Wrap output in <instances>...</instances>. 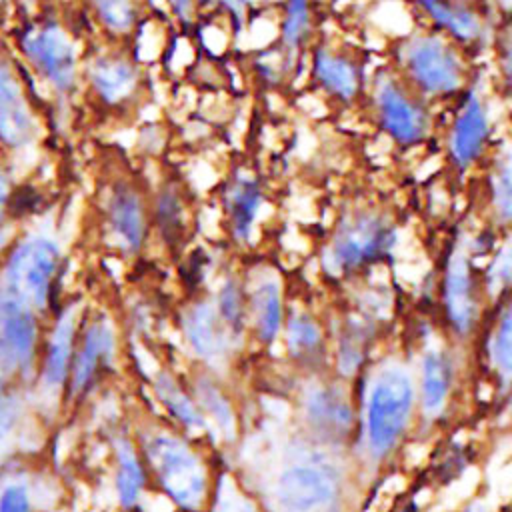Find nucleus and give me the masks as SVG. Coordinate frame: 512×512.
<instances>
[{"mask_svg": "<svg viewBox=\"0 0 512 512\" xmlns=\"http://www.w3.org/2000/svg\"><path fill=\"white\" fill-rule=\"evenodd\" d=\"M190 392L210 428H218V432L226 438H232L236 432V414L232 400L222 390V386L210 378L208 374H200L194 384H190Z\"/></svg>", "mask_w": 512, "mask_h": 512, "instance_id": "obj_29", "label": "nucleus"}, {"mask_svg": "<svg viewBox=\"0 0 512 512\" xmlns=\"http://www.w3.org/2000/svg\"><path fill=\"white\" fill-rule=\"evenodd\" d=\"M488 204L494 220L502 226L512 224V144L504 146L488 170Z\"/></svg>", "mask_w": 512, "mask_h": 512, "instance_id": "obj_31", "label": "nucleus"}, {"mask_svg": "<svg viewBox=\"0 0 512 512\" xmlns=\"http://www.w3.org/2000/svg\"><path fill=\"white\" fill-rule=\"evenodd\" d=\"M80 320H78V306L68 304L62 306L46 340L40 348L38 362H36V376L40 390L48 396H60L66 392L72 358L76 350Z\"/></svg>", "mask_w": 512, "mask_h": 512, "instance_id": "obj_16", "label": "nucleus"}, {"mask_svg": "<svg viewBox=\"0 0 512 512\" xmlns=\"http://www.w3.org/2000/svg\"><path fill=\"white\" fill-rule=\"evenodd\" d=\"M342 494L338 464L308 444L290 446L270 490L274 512H338Z\"/></svg>", "mask_w": 512, "mask_h": 512, "instance_id": "obj_4", "label": "nucleus"}, {"mask_svg": "<svg viewBox=\"0 0 512 512\" xmlns=\"http://www.w3.org/2000/svg\"><path fill=\"white\" fill-rule=\"evenodd\" d=\"M92 18L110 40H128L142 16V0H88Z\"/></svg>", "mask_w": 512, "mask_h": 512, "instance_id": "obj_30", "label": "nucleus"}, {"mask_svg": "<svg viewBox=\"0 0 512 512\" xmlns=\"http://www.w3.org/2000/svg\"><path fill=\"white\" fill-rule=\"evenodd\" d=\"M298 412L310 436L324 446H344L356 436V410L338 382L306 384L298 394Z\"/></svg>", "mask_w": 512, "mask_h": 512, "instance_id": "obj_11", "label": "nucleus"}, {"mask_svg": "<svg viewBox=\"0 0 512 512\" xmlns=\"http://www.w3.org/2000/svg\"><path fill=\"white\" fill-rule=\"evenodd\" d=\"M482 290L492 300H502L512 292V234L492 252L482 276Z\"/></svg>", "mask_w": 512, "mask_h": 512, "instance_id": "obj_35", "label": "nucleus"}, {"mask_svg": "<svg viewBox=\"0 0 512 512\" xmlns=\"http://www.w3.org/2000/svg\"><path fill=\"white\" fill-rule=\"evenodd\" d=\"M488 360L502 380L512 382V292L504 296L500 314L490 330Z\"/></svg>", "mask_w": 512, "mask_h": 512, "instance_id": "obj_33", "label": "nucleus"}, {"mask_svg": "<svg viewBox=\"0 0 512 512\" xmlns=\"http://www.w3.org/2000/svg\"><path fill=\"white\" fill-rule=\"evenodd\" d=\"M174 18L182 24H188L196 14V0H166Z\"/></svg>", "mask_w": 512, "mask_h": 512, "instance_id": "obj_42", "label": "nucleus"}, {"mask_svg": "<svg viewBox=\"0 0 512 512\" xmlns=\"http://www.w3.org/2000/svg\"><path fill=\"white\" fill-rule=\"evenodd\" d=\"M12 6V0H0V14Z\"/></svg>", "mask_w": 512, "mask_h": 512, "instance_id": "obj_47", "label": "nucleus"}, {"mask_svg": "<svg viewBox=\"0 0 512 512\" xmlns=\"http://www.w3.org/2000/svg\"><path fill=\"white\" fill-rule=\"evenodd\" d=\"M102 224L110 244L124 256H138L150 232L148 196L134 178H114L104 188Z\"/></svg>", "mask_w": 512, "mask_h": 512, "instance_id": "obj_10", "label": "nucleus"}, {"mask_svg": "<svg viewBox=\"0 0 512 512\" xmlns=\"http://www.w3.org/2000/svg\"><path fill=\"white\" fill-rule=\"evenodd\" d=\"M416 398L414 378L404 364L386 360L372 370L362 394L358 430L362 446L374 464L388 460L404 440Z\"/></svg>", "mask_w": 512, "mask_h": 512, "instance_id": "obj_1", "label": "nucleus"}, {"mask_svg": "<svg viewBox=\"0 0 512 512\" xmlns=\"http://www.w3.org/2000/svg\"><path fill=\"white\" fill-rule=\"evenodd\" d=\"M498 74L508 94H512V20L502 28L496 44Z\"/></svg>", "mask_w": 512, "mask_h": 512, "instance_id": "obj_39", "label": "nucleus"}, {"mask_svg": "<svg viewBox=\"0 0 512 512\" xmlns=\"http://www.w3.org/2000/svg\"><path fill=\"white\" fill-rule=\"evenodd\" d=\"M0 512H36L34 492L26 476L0 480Z\"/></svg>", "mask_w": 512, "mask_h": 512, "instance_id": "obj_37", "label": "nucleus"}, {"mask_svg": "<svg viewBox=\"0 0 512 512\" xmlns=\"http://www.w3.org/2000/svg\"><path fill=\"white\" fill-rule=\"evenodd\" d=\"M82 84L98 106L128 110L142 92V64L128 50L106 48L84 60Z\"/></svg>", "mask_w": 512, "mask_h": 512, "instance_id": "obj_12", "label": "nucleus"}, {"mask_svg": "<svg viewBox=\"0 0 512 512\" xmlns=\"http://www.w3.org/2000/svg\"><path fill=\"white\" fill-rule=\"evenodd\" d=\"M114 494L122 510L132 512L148 486V468L136 440L128 436L114 438Z\"/></svg>", "mask_w": 512, "mask_h": 512, "instance_id": "obj_25", "label": "nucleus"}, {"mask_svg": "<svg viewBox=\"0 0 512 512\" xmlns=\"http://www.w3.org/2000/svg\"><path fill=\"white\" fill-rule=\"evenodd\" d=\"M214 308L220 320L226 324L230 334L238 340L248 324V308H246V286L234 274H228L218 284V290L212 298Z\"/></svg>", "mask_w": 512, "mask_h": 512, "instance_id": "obj_32", "label": "nucleus"}, {"mask_svg": "<svg viewBox=\"0 0 512 512\" xmlns=\"http://www.w3.org/2000/svg\"><path fill=\"white\" fill-rule=\"evenodd\" d=\"M40 136V122L18 66L0 56V150L22 154L32 150Z\"/></svg>", "mask_w": 512, "mask_h": 512, "instance_id": "obj_14", "label": "nucleus"}, {"mask_svg": "<svg viewBox=\"0 0 512 512\" xmlns=\"http://www.w3.org/2000/svg\"><path fill=\"white\" fill-rule=\"evenodd\" d=\"M12 240H14V224H8V226L0 228V266H2L4 254H6Z\"/></svg>", "mask_w": 512, "mask_h": 512, "instance_id": "obj_43", "label": "nucleus"}, {"mask_svg": "<svg viewBox=\"0 0 512 512\" xmlns=\"http://www.w3.org/2000/svg\"><path fill=\"white\" fill-rule=\"evenodd\" d=\"M436 26V32L448 36L454 44L474 46L486 38V22L472 4L464 0H408Z\"/></svg>", "mask_w": 512, "mask_h": 512, "instance_id": "obj_22", "label": "nucleus"}, {"mask_svg": "<svg viewBox=\"0 0 512 512\" xmlns=\"http://www.w3.org/2000/svg\"><path fill=\"white\" fill-rule=\"evenodd\" d=\"M24 404L16 382L0 378V444H6L18 430Z\"/></svg>", "mask_w": 512, "mask_h": 512, "instance_id": "obj_36", "label": "nucleus"}, {"mask_svg": "<svg viewBox=\"0 0 512 512\" xmlns=\"http://www.w3.org/2000/svg\"><path fill=\"white\" fill-rule=\"evenodd\" d=\"M40 318L34 306L0 286V378L20 382L34 374Z\"/></svg>", "mask_w": 512, "mask_h": 512, "instance_id": "obj_9", "label": "nucleus"}, {"mask_svg": "<svg viewBox=\"0 0 512 512\" xmlns=\"http://www.w3.org/2000/svg\"><path fill=\"white\" fill-rule=\"evenodd\" d=\"M14 176L8 170L6 164L0 166V228L12 224L10 222V202H12V192H14Z\"/></svg>", "mask_w": 512, "mask_h": 512, "instance_id": "obj_41", "label": "nucleus"}, {"mask_svg": "<svg viewBox=\"0 0 512 512\" xmlns=\"http://www.w3.org/2000/svg\"><path fill=\"white\" fill-rule=\"evenodd\" d=\"M400 78L424 100L450 98L466 84V66L458 46L440 32H416L398 46Z\"/></svg>", "mask_w": 512, "mask_h": 512, "instance_id": "obj_6", "label": "nucleus"}, {"mask_svg": "<svg viewBox=\"0 0 512 512\" xmlns=\"http://www.w3.org/2000/svg\"><path fill=\"white\" fill-rule=\"evenodd\" d=\"M456 384V364L448 350L428 348L420 362V408L426 418H438L450 402Z\"/></svg>", "mask_w": 512, "mask_h": 512, "instance_id": "obj_24", "label": "nucleus"}, {"mask_svg": "<svg viewBox=\"0 0 512 512\" xmlns=\"http://www.w3.org/2000/svg\"><path fill=\"white\" fill-rule=\"evenodd\" d=\"M154 394L170 420L186 434L206 432L208 424L188 388L168 370H158L152 380Z\"/></svg>", "mask_w": 512, "mask_h": 512, "instance_id": "obj_28", "label": "nucleus"}, {"mask_svg": "<svg viewBox=\"0 0 512 512\" xmlns=\"http://www.w3.org/2000/svg\"><path fill=\"white\" fill-rule=\"evenodd\" d=\"M180 330L188 350L206 366H224L232 354L236 338L220 320L214 302L200 298L190 302L180 314Z\"/></svg>", "mask_w": 512, "mask_h": 512, "instance_id": "obj_18", "label": "nucleus"}, {"mask_svg": "<svg viewBox=\"0 0 512 512\" xmlns=\"http://www.w3.org/2000/svg\"><path fill=\"white\" fill-rule=\"evenodd\" d=\"M312 0H284L280 22V44L288 56H294L310 38Z\"/></svg>", "mask_w": 512, "mask_h": 512, "instance_id": "obj_34", "label": "nucleus"}, {"mask_svg": "<svg viewBox=\"0 0 512 512\" xmlns=\"http://www.w3.org/2000/svg\"><path fill=\"white\" fill-rule=\"evenodd\" d=\"M462 512H490V508L484 500H472L462 508Z\"/></svg>", "mask_w": 512, "mask_h": 512, "instance_id": "obj_44", "label": "nucleus"}, {"mask_svg": "<svg viewBox=\"0 0 512 512\" xmlns=\"http://www.w3.org/2000/svg\"><path fill=\"white\" fill-rule=\"evenodd\" d=\"M246 308L248 322L256 338L262 344H272L282 332L286 314H284V296L276 276L266 274L256 278L246 288Z\"/></svg>", "mask_w": 512, "mask_h": 512, "instance_id": "obj_23", "label": "nucleus"}, {"mask_svg": "<svg viewBox=\"0 0 512 512\" xmlns=\"http://www.w3.org/2000/svg\"><path fill=\"white\" fill-rule=\"evenodd\" d=\"M206 508L208 512H258L252 498H248L228 478H220V482L212 488V496Z\"/></svg>", "mask_w": 512, "mask_h": 512, "instance_id": "obj_38", "label": "nucleus"}, {"mask_svg": "<svg viewBox=\"0 0 512 512\" xmlns=\"http://www.w3.org/2000/svg\"><path fill=\"white\" fill-rule=\"evenodd\" d=\"M490 140V114L486 108L484 98L478 94V90L470 88L460 108L456 110L450 130H448V160L458 172H466L472 166H476Z\"/></svg>", "mask_w": 512, "mask_h": 512, "instance_id": "obj_17", "label": "nucleus"}, {"mask_svg": "<svg viewBox=\"0 0 512 512\" xmlns=\"http://www.w3.org/2000/svg\"><path fill=\"white\" fill-rule=\"evenodd\" d=\"M310 76L326 96L340 104H352L362 92L360 64L346 52L328 46L314 48Z\"/></svg>", "mask_w": 512, "mask_h": 512, "instance_id": "obj_20", "label": "nucleus"}, {"mask_svg": "<svg viewBox=\"0 0 512 512\" xmlns=\"http://www.w3.org/2000/svg\"><path fill=\"white\" fill-rule=\"evenodd\" d=\"M264 208V188L256 174L246 168L234 170L222 186V212L230 236L238 244L252 238Z\"/></svg>", "mask_w": 512, "mask_h": 512, "instance_id": "obj_19", "label": "nucleus"}, {"mask_svg": "<svg viewBox=\"0 0 512 512\" xmlns=\"http://www.w3.org/2000/svg\"><path fill=\"white\" fill-rule=\"evenodd\" d=\"M282 332L288 356L296 364L318 370L326 362V336L320 322L310 312H290L284 320Z\"/></svg>", "mask_w": 512, "mask_h": 512, "instance_id": "obj_27", "label": "nucleus"}, {"mask_svg": "<svg viewBox=\"0 0 512 512\" xmlns=\"http://www.w3.org/2000/svg\"><path fill=\"white\" fill-rule=\"evenodd\" d=\"M380 314L382 304H362L342 318L336 332V366L340 376H354L364 364L376 336Z\"/></svg>", "mask_w": 512, "mask_h": 512, "instance_id": "obj_21", "label": "nucleus"}, {"mask_svg": "<svg viewBox=\"0 0 512 512\" xmlns=\"http://www.w3.org/2000/svg\"><path fill=\"white\" fill-rule=\"evenodd\" d=\"M426 102L398 74L382 72L374 78L372 110L376 126L400 148H414L428 140L432 114Z\"/></svg>", "mask_w": 512, "mask_h": 512, "instance_id": "obj_8", "label": "nucleus"}, {"mask_svg": "<svg viewBox=\"0 0 512 512\" xmlns=\"http://www.w3.org/2000/svg\"><path fill=\"white\" fill-rule=\"evenodd\" d=\"M504 10H510L512 12V0H496Z\"/></svg>", "mask_w": 512, "mask_h": 512, "instance_id": "obj_46", "label": "nucleus"}, {"mask_svg": "<svg viewBox=\"0 0 512 512\" xmlns=\"http://www.w3.org/2000/svg\"><path fill=\"white\" fill-rule=\"evenodd\" d=\"M16 50L28 70L58 100L72 98L82 84L84 58L74 32L54 14H28L16 28Z\"/></svg>", "mask_w": 512, "mask_h": 512, "instance_id": "obj_3", "label": "nucleus"}, {"mask_svg": "<svg viewBox=\"0 0 512 512\" xmlns=\"http://www.w3.org/2000/svg\"><path fill=\"white\" fill-rule=\"evenodd\" d=\"M2 156H4V154H2V150H0V166L4 164V162H2Z\"/></svg>", "mask_w": 512, "mask_h": 512, "instance_id": "obj_48", "label": "nucleus"}, {"mask_svg": "<svg viewBox=\"0 0 512 512\" xmlns=\"http://www.w3.org/2000/svg\"><path fill=\"white\" fill-rule=\"evenodd\" d=\"M198 10H218L230 16L234 22L236 30L242 28L246 20V10H248V0H196V12Z\"/></svg>", "mask_w": 512, "mask_h": 512, "instance_id": "obj_40", "label": "nucleus"}, {"mask_svg": "<svg viewBox=\"0 0 512 512\" xmlns=\"http://www.w3.org/2000/svg\"><path fill=\"white\" fill-rule=\"evenodd\" d=\"M480 292L482 280L476 276L474 254L456 246L442 274V304L452 332L460 338H466L478 322Z\"/></svg>", "mask_w": 512, "mask_h": 512, "instance_id": "obj_15", "label": "nucleus"}, {"mask_svg": "<svg viewBox=\"0 0 512 512\" xmlns=\"http://www.w3.org/2000/svg\"><path fill=\"white\" fill-rule=\"evenodd\" d=\"M118 352V332L114 322L106 314H96L94 318L80 324L76 350L72 358V370L66 386V396L80 400L86 396L96 382L112 368Z\"/></svg>", "mask_w": 512, "mask_h": 512, "instance_id": "obj_13", "label": "nucleus"}, {"mask_svg": "<svg viewBox=\"0 0 512 512\" xmlns=\"http://www.w3.org/2000/svg\"><path fill=\"white\" fill-rule=\"evenodd\" d=\"M150 228L158 232L164 244L176 246L184 240L188 226V202L176 180H164L148 198Z\"/></svg>", "mask_w": 512, "mask_h": 512, "instance_id": "obj_26", "label": "nucleus"}, {"mask_svg": "<svg viewBox=\"0 0 512 512\" xmlns=\"http://www.w3.org/2000/svg\"><path fill=\"white\" fill-rule=\"evenodd\" d=\"M136 444L158 490L180 512L206 510L212 496V480L202 454L190 440L164 426H146Z\"/></svg>", "mask_w": 512, "mask_h": 512, "instance_id": "obj_2", "label": "nucleus"}, {"mask_svg": "<svg viewBox=\"0 0 512 512\" xmlns=\"http://www.w3.org/2000/svg\"><path fill=\"white\" fill-rule=\"evenodd\" d=\"M62 264L64 252L58 236L48 230H28L10 242L0 266V286L46 316L52 308Z\"/></svg>", "mask_w": 512, "mask_h": 512, "instance_id": "obj_5", "label": "nucleus"}, {"mask_svg": "<svg viewBox=\"0 0 512 512\" xmlns=\"http://www.w3.org/2000/svg\"><path fill=\"white\" fill-rule=\"evenodd\" d=\"M396 244V224L376 208H356L334 228L326 250L328 274L350 278L390 256Z\"/></svg>", "mask_w": 512, "mask_h": 512, "instance_id": "obj_7", "label": "nucleus"}, {"mask_svg": "<svg viewBox=\"0 0 512 512\" xmlns=\"http://www.w3.org/2000/svg\"><path fill=\"white\" fill-rule=\"evenodd\" d=\"M40 0H12V6H18L20 10H26V12H30V10H34L36 8V4H38Z\"/></svg>", "mask_w": 512, "mask_h": 512, "instance_id": "obj_45", "label": "nucleus"}]
</instances>
